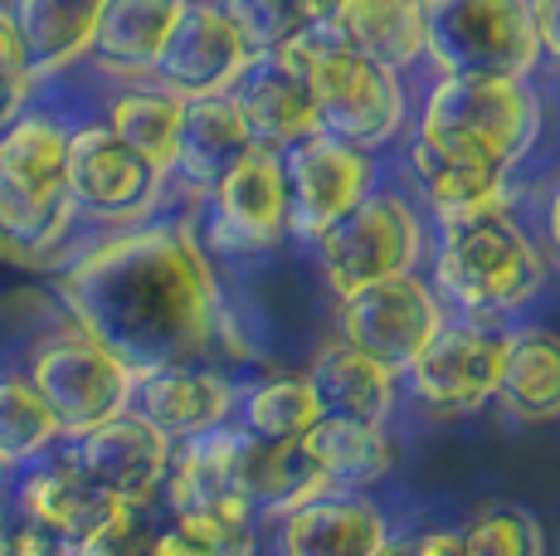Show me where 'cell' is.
I'll return each mask as SVG.
<instances>
[{
	"instance_id": "9",
	"label": "cell",
	"mask_w": 560,
	"mask_h": 556,
	"mask_svg": "<svg viewBox=\"0 0 560 556\" xmlns=\"http://www.w3.org/2000/svg\"><path fill=\"white\" fill-rule=\"evenodd\" d=\"M341 303V337L351 347H361L365 357H375L381 367H390L395 377H405L419 361V351L439 337V327L448 323L444 298L434 293V283H424L415 274H395L381 283L361 288Z\"/></svg>"
},
{
	"instance_id": "21",
	"label": "cell",
	"mask_w": 560,
	"mask_h": 556,
	"mask_svg": "<svg viewBox=\"0 0 560 556\" xmlns=\"http://www.w3.org/2000/svg\"><path fill=\"white\" fill-rule=\"evenodd\" d=\"M390 542L385 512L361 494H322L283 512L278 552L283 556H381Z\"/></svg>"
},
{
	"instance_id": "40",
	"label": "cell",
	"mask_w": 560,
	"mask_h": 556,
	"mask_svg": "<svg viewBox=\"0 0 560 556\" xmlns=\"http://www.w3.org/2000/svg\"><path fill=\"white\" fill-rule=\"evenodd\" d=\"M25 99H30V83H20V79H0V132H5V127L15 123L20 113H25Z\"/></svg>"
},
{
	"instance_id": "13",
	"label": "cell",
	"mask_w": 560,
	"mask_h": 556,
	"mask_svg": "<svg viewBox=\"0 0 560 556\" xmlns=\"http://www.w3.org/2000/svg\"><path fill=\"white\" fill-rule=\"evenodd\" d=\"M171 449L176 444H171L152 420H142L137 410H122V415H113V420L93 425V430L73 435L69 459L103 494L147 508V502L161 494V484H166Z\"/></svg>"
},
{
	"instance_id": "1",
	"label": "cell",
	"mask_w": 560,
	"mask_h": 556,
	"mask_svg": "<svg viewBox=\"0 0 560 556\" xmlns=\"http://www.w3.org/2000/svg\"><path fill=\"white\" fill-rule=\"evenodd\" d=\"M59 298L73 327L137 377L200 361L224 327L220 278L186 224H142L93 244L59 278Z\"/></svg>"
},
{
	"instance_id": "11",
	"label": "cell",
	"mask_w": 560,
	"mask_h": 556,
	"mask_svg": "<svg viewBox=\"0 0 560 556\" xmlns=\"http://www.w3.org/2000/svg\"><path fill=\"white\" fill-rule=\"evenodd\" d=\"M161 171L132 152L107 123L69 132V196L79 216L142 220L161 196Z\"/></svg>"
},
{
	"instance_id": "18",
	"label": "cell",
	"mask_w": 560,
	"mask_h": 556,
	"mask_svg": "<svg viewBox=\"0 0 560 556\" xmlns=\"http://www.w3.org/2000/svg\"><path fill=\"white\" fill-rule=\"evenodd\" d=\"M161 494H166L171 512H210V518L254 522V508L240 494V430L220 425V430H205L196 440H180V449H171Z\"/></svg>"
},
{
	"instance_id": "17",
	"label": "cell",
	"mask_w": 560,
	"mask_h": 556,
	"mask_svg": "<svg viewBox=\"0 0 560 556\" xmlns=\"http://www.w3.org/2000/svg\"><path fill=\"white\" fill-rule=\"evenodd\" d=\"M234 401H240L234 386L220 371L205 367V361H180V367L147 371V377H137V391H132V410L142 420H152L171 444L230 425Z\"/></svg>"
},
{
	"instance_id": "30",
	"label": "cell",
	"mask_w": 560,
	"mask_h": 556,
	"mask_svg": "<svg viewBox=\"0 0 560 556\" xmlns=\"http://www.w3.org/2000/svg\"><path fill=\"white\" fill-rule=\"evenodd\" d=\"M59 440V420L25 371H0V468H25Z\"/></svg>"
},
{
	"instance_id": "41",
	"label": "cell",
	"mask_w": 560,
	"mask_h": 556,
	"mask_svg": "<svg viewBox=\"0 0 560 556\" xmlns=\"http://www.w3.org/2000/svg\"><path fill=\"white\" fill-rule=\"evenodd\" d=\"M546 250L560 259V176H556L551 196H546Z\"/></svg>"
},
{
	"instance_id": "15",
	"label": "cell",
	"mask_w": 560,
	"mask_h": 556,
	"mask_svg": "<svg viewBox=\"0 0 560 556\" xmlns=\"http://www.w3.org/2000/svg\"><path fill=\"white\" fill-rule=\"evenodd\" d=\"M214 244L234 254H264L288 234V176L283 152L254 147L234 171L210 186Z\"/></svg>"
},
{
	"instance_id": "5",
	"label": "cell",
	"mask_w": 560,
	"mask_h": 556,
	"mask_svg": "<svg viewBox=\"0 0 560 556\" xmlns=\"http://www.w3.org/2000/svg\"><path fill=\"white\" fill-rule=\"evenodd\" d=\"M419 137L468 147L502 166H516L541 137V99L516 73H439L424 99Z\"/></svg>"
},
{
	"instance_id": "36",
	"label": "cell",
	"mask_w": 560,
	"mask_h": 556,
	"mask_svg": "<svg viewBox=\"0 0 560 556\" xmlns=\"http://www.w3.org/2000/svg\"><path fill=\"white\" fill-rule=\"evenodd\" d=\"M5 556H79V547L69 537H54V532L20 518L15 528H5Z\"/></svg>"
},
{
	"instance_id": "4",
	"label": "cell",
	"mask_w": 560,
	"mask_h": 556,
	"mask_svg": "<svg viewBox=\"0 0 560 556\" xmlns=\"http://www.w3.org/2000/svg\"><path fill=\"white\" fill-rule=\"evenodd\" d=\"M541 250L508 210H488L458 224H444L434 254V293L463 308L468 317L512 313L541 293Z\"/></svg>"
},
{
	"instance_id": "27",
	"label": "cell",
	"mask_w": 560,
	"mask_h": 556,
	"mask_svg": "<svg viewBox=\"0 0 560 556\" xmlns=\"http://www.w3.org/2000/svg\"><path fill=\"white\" fill-rule=\"evenodd\" d=\"M103 0H15L10 20L25 45L30 73H59L73 59L93 49V25H98Z\"/></svg>"
},
{
	"instance_id": "12",
	"label": "cell",
	"mask_w": 560,
	"mask_h": 556,
	"mask_svg": "<svg viewBox=\"0 0 560 556\" xmlns=\"http://www.w3.org/2000/svg\"><path fill=\"white\" fill-rule=\"evenodd\" d=\"M288 176V234L317 240L371 190V152L341 142V137L312 132L307 142L283 152Z\"/></svg>"
},
{
	"instance_id": "29",
	"label": "cell",
	"mask_w": 560,
	"mask_h": 556,
	"mask_svg": "<svg viewBox=\"0 0 560 556\" xmlns=\"http://www.w3.org/2000/svg\"><path fill=\"white\" fill-rule=\"evenodd\" d=\"M180 123H186V99H176L171 89H132L107 113V127H113L142 162H152L161 176L176 171Z\"/></svg>"
},
{
	"instance_id": "38",
	"label": "cell",
	"mask_w": 560,
	"mask_h": 556,
	"mask_svg": "<svg viewBox=\"0 0 560 556\" xmlns=\"http://www.w3.org/2000/svg\"><path fill=\"white\" fill-rule=\"evenodd\" d=\"M0 79L35 83V73H30L25 45H20V35H15V20H10V10H0Z\"/></svg>"
},
{
	"instance_id": "24",
	"label": "cell",
	"mask_w": 560,
	"mask_h": 556,
	"mask_svg": "<svg viewBox=\"0 0 560 556\" xmlns=\"http://www.w3.org/2000/svg\"><path fill=\"white\" fill-rule=\"evenodd\" d=\"M190 0H103L89 55L113 73H152Z\"/></svg>"
},
{
	"instance_id": "6",
	"label": "cell",
	"mask_w": 560,
	"mask_h": 556,
	"mask_svg": "<svg viewBox=\"0 0 560 556\" xmlns=\"http://www.w3.org/2000/svg\"><path fill=\"white\" fill-rule=\"evenodd\" d=\"M312 244H317V264L327 288L337 298H351L361 288L381 283V278L415 274L419 259H424V224H419L415 206L405 196L371 186Z\"/></svg>"
},
{
	"instance_id": "39",
	"label": "cell",
	"mask_w": 560,
	"mask_h": 556,
	"mask_svg": "<svg viewBox=\"0 0 560 556\" xmlns=\"http://www.w3.org/2000/svg\"><path fill=\"white\" fill-rule=\"evenodd\" d=\"M400 556H463L458 532H419L400 542Z\"/></svg>"
},
{
	"instance_id": "32",
	"label": "cell",
	"mask_w": 560,
	"mask_h": 556,
	"mask_svg": "<svg viewBox=\"0 0 560 556\" xmlns=\"http://www.w3.org/2000/svg\"><path fill=\"white\" fill-rule=\"evenodd\" d=\"M156 556H254V522L171 512L166 528H156Z\"/></svg>"
},
{
	"instance_id": "35",
	"label": "cell",
	"mask_w": 560,
	"mask_h": 556,
	"mask_svg": "<svg viewBox=\"0 0 560 556\" xmlns=\"http://www.w3.org/2000/svg\"><path fill=\"white\" fill-rule=\"evenodd\" d=\"M73 547H79V556H156V528L147 522V508L117 502L98 528L83 542H73Z\"/></svg>"
},
{
	"instance_id": "7",
	"label": "cell",
	"mask_w": 560,
	"mask_h": 556,
	"mask_svg": "<svg viewBox=\"0 0 560 556\" xmlns=\"http://www.w3.org/2000/svg\"><path fill=\"white\" fill-rule=\"evenodd\" d=\"M424 59L439 73H516L532 79L536 30L526 0H419Z\"/></svg>"
},
{
	"instance_id": "22",
	"label": "cell",
	"mask_w": 560,
	"mask_h": 556,
	"mask_svg": "<svg viewBox=\"0 0 560 556\" xmlns=\"http://www.w3.org/2000/svg\"><path fill=\"white\" fill-rule=\"evenodd\" d=\"M317 30L337 35L341 45L361 49L385 69L424 59V20L419 0H312Z\"/></svg>"
},
{
	"instance_id": "26",
	"label": "cell",
	"mask_w": 560,
	"mask_h": 556,
	"mask_svg": "<svg viewBox=\"0 0 560 556\" xmlns=\"http://www.w3.org/2000/svg\"><path fill=\"white\" fill-rule=\"evenodd\" d=\"M254 152V137L244 127L240 108L230 93H210V99H186V123H180V152L176 171L190 186L210 190L224 171H234Z\"/></svg>"
},
{
	"instance_id": "42",
	"label": "cell",
	"mask_w": 560,
	"mask_h": 556,
	"mask_svg": "<svg viewBox=\"0 0 560 556\" xmlns=\"http://www.w3.org/2000/svg\"><path fill=\"white\" fill-rule=\"evenodd\" d=\"M381 556H400V542H385V547H381Z\"/></svg>"
},
{
	"instance_id": "3",
	"label": "cell",
	"mask_w": 560,
	"mask_h": 556,
	"mask_svg": "<svg viewBox=\"0 0 560 556\" xmlns=\"http://www.w3.org/2000/svg\"><path fill=\"white\" fill-rule=\"evenodd\" d=\"M278 59L307 83L312 108H317V127L327 137L375 152L390 137H400L405 127V89L400 69L365 59L361 49L341 45L327 30H303L288 49H278Z\"/></svg>"
},
{
	"instance_id": "28",
	"label": "cell",
	"mask_w": 560,
	"mask_h": 556,
	"mask_svg": "<svg viewBox=\"0 0 560 556\" xmlns=\"http://www.w3.org/2000/svg\"><path fill=\"white\" fill-rule=\"evenodd\" d=\"M498 401L526 425L560 420V333H551V327H516V333H508Z\"/></svg>"
},
{
	"instance_id": "34",
	"label": "cell",
	"mask_w": 560,
	"mask_h": 556,
	"mask_svg": "<svg viewBox=\"0 0 560 556\" xmlns=\"http://www.w3.org/2000/svg\"><path fill=\"white\" fill-rule=\"evenodd\" d=\"M463 556H546V537L541 522L532 518L526 508H482L468 528L458 532Z\"/></svg>"
},
{
	"instance_id": "23",
	"label": "cell",
	"mask_w": 560,
	"mask_h": 556,
	"mask_svg": "<svg viewBox=\"0 0 560 556\" xmlns=\"http://www.w3.org/2000/svg\"><path fill=\"white\" fill-rule=\"evenodd\" d=\"M312 395H317L322 415L337 420H365V425H385L395 410V371L381 367L375 357H365L361 347H351L347 337L327 341L312 357V367L303 371Z\"/></svg>"
},
{
	"instance_id": "31",
	"label": "cell",
	"mask_w": 560,
	"mask_h": 556,
	"mask_svg": "<svg viewBox=\"0 0 560 556\" xmlns=\"http://www.w3.org/2000/svg\"><path fill=\"white\" fill-rule=\"evenodd\" d=\"M234 405H240V430L268 444L303 440L312 425L322 420V405L312 395L307 377H273L264 386L244 391V401H234Z\"/></svg>"
},
{
	"instance_id": "14",
	"label": "cell",
	"mask_w": 560,
	"mask_h": 556,
	"mask_svg": "<svg viewBox=\"0 0 560 556\" xmlns=\"http://www.w3.org/2000/svg\"><path fill=\"white\" fill-rule=\"evenodd\" d=\"M249 59H254L249 45L240 39L224 5L190 0L152 73L161 79V89H171L176 99H210V93H230L234 79L249 69Z\"/></svg>"
},
{
	"instance_id": "25",
	"label": "cell",
	"mask_w": 560,
	"mask_h": 556,
	"mask_svg": "<svg viewBox=\"0 0 560 556\" xmlns=\"http://www.w3.org/2000/svg\"><path fill=\"white\" fill-rule=\"evenodd\" d=\"M303 449L317 464L327 494H361L375 478L390 474L395 464V440L385 435V425L337 420V415H322L303 435Z\"/></svg>"
},
{
	"instance_id": "19",
	"label": "cell",
	"mask_w": 560,
	"mask_h": 556,
	"mask_svg": "<svg viewBox=\"0 0 560 556\" xmlns=\"http://www.w3.org/2000/svg\"><path fill=\"white\" fill-rule=\"evenodd\" d=\"M230 99L249 127L254 147H268V152H288V147L307 142L312 132H322L307 83L278 55L249 59V69L234 79Z\"/></svg>"
},
{
	"instance_id": "37",
	"label": "cell",
	"mask_w": 560,
	"mask_h": 556,
	"mask_svg": "<svg viewBox=\"0 0 560 556\" xmlns=\"http://www.w3.org/2000/svg\"><path fill=\"white\" fill-rule=\"evenodd\" d=\"M526 5H532V30L541 59L560 63V0H526Z\"/></svg>"
},
{
	"instance_id": "20",
	"label": "cell",
	"mask_w": 560,
	"mask_h": 556,
	"mask_svg": "<svg viewBox=\"0 0 560 556\" xmlns=\"http://www.w3.org/2000/svg\"><path fill=\"white\" fill-rule=\"evenodd\" d=\"M117 502L122 498L103 494V488L69 459V449L25 464V478H20V488H15L20 518L54 532V537H69V542L89 537Z\"/></svg>"
},
{
	"instance_id": "10",
	"label": "cell",
	"mask_w": 560,
	"mask_h": 556,
	"mask_svg": "<svg viewBox=\"0 0 560 556\" xmlns=\"http://www.w3.org/2000/svg\"><path fill=\"white\" fill-rule=\"evenodd\" d=\"M508 361V333L488 317L444 323L439 337L419 351V361L405 371L415 381V395L434 415H478L502 386Z\"/></svg>"
},
{
	"instance_id": "2",
	"label": "cell",
	"mask_w": 560,
	"mask_h": 556,
	"mask_svg": "<svg viewBox=\"0 0 560 556\" xmlns=\"http://www.w3.org/2000/svg\"><path fill=\"white\" fill-rule=\"evenodd\" d=\"M69 127L20 113L0 132V254L35 264L63 244L73 224Z\"/></svg>"
},
{
	"instance_id": "16",
	"label": "cell",
	"mask_w": 560,
	"mask_h": 556,
	"mask_svg": "<svg viewBox=\"0 0 560 556\" xmlns=\"http://www.w3.org/2000/svg\"><path fill=\"white\" fill-rule=\"evenodd\" d=\"M508 176L512 166L492 162L468 147L439 142V137H419L415 142V181L424 196L429 216L439 224H458L488 210H508Z\"/></svg>"
},
{
	"instance_id": "33",
	"label": "cell",
	"mask_w": 560,
	"mask_h": 556,
	"mask_svg": "<svg viewBox=\"0 0 560 556\" xmlns=\"http://www.w3.org/2000/svg\"><path fill=\"white\" fill-rule=\"evenodd\" d=\"M224 15L234 20L240 39L249 55H278L288 49L303 30H312V0H224Z\"/></svg>"
},
{
	"instance_id": "8",
	"label": "cell",
	"mask_w": 560,
	"mask_h": 556,
	"mask_svg": "<svg viewBox=\"0 0 560 556\" xmlns=\"http://www.w3.org/2000/svg\"><path fill=\"white\" fill-rule=\"evenodd\" d=\"M25 377L45 395L49 415L59 420V435H69V440L113 420V415L132 410V391H137V371L83 327L49 337L35 351Z\"/></svg>"
}]
</instances>
